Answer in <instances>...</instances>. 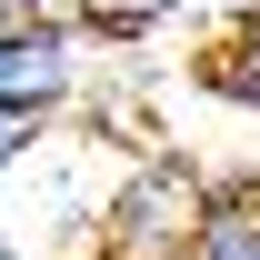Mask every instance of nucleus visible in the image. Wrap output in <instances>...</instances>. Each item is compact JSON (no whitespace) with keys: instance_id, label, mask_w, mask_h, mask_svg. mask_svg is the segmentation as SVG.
I'll list each match as a JSON object with an SVG mask.
<instances>
[{"instance_id":"f257e3e1","label":"nucleus","mask_w":260,"mask_h":260,"mask_svg":"<svg viewBox=\"0 0 260 260\" xmlns=\"http://www.w3.org/2000/svg\"><path fill=\"white\" fill-rule=\"evenodd\" d=\"M190 210H200V180L180 160H150V170H130L120 200H110V220H100V260H170L180 240H190Z\"/></svg>"},{"instance_id":"f03ea898","label":"nucleus","mask_w":260,"mask_h":260,"mask_svg":"<svg viewBox=\"0 0 260 260\" xmlns=\"http://www.w3.org/2000/svg\"><path fill=\"white\" fill-rule=\"evenodd\" d=\"M70 100H80V30L70 20H30V30L0 40V110L60 120Z\"/></svg>"},{"instance_id":"7ed1b4c3","label":"nucleus","mask_w":260,"mask_h":260,"mask_svg":"<svg viewBox=\"0 0 260 260\" xmlns=\"http://www.w3.org/2000/svg\"><path fill=\"white\" fill-rule=\"evenodd\" d=\"M170 260H260V190H200L190 240Z\"/></svg>"},{"instance_id":"20e7f679","label":"nucleus","mask_w":260,"mask_h":260,"mask_svg":"<svg viewBox=\"0 0 260 260\" xmlns=\"http://www.w3.org/2000/svg\"><path fill=\"white\" fill-rule=\"evenodd\" d=\"M210 90L220 100H240V110H260V0L230 20V40L210 50Z\"/></svg>"},{"instance_id":"39448f33","label":"nucleus","mask_w":260,"mask_h":260,"mask_svg":"<svg viewBox=\"0 0 260 260\" xmlns=\"http://www.w3.org/2000/svg\"><path fill=\"white\" fill-rule=\"evenodd\" d=\"M40 140H50V120H20V110H0V190H10V180L40 160Z\"/></svg>"},{"instance_id":"423d86ee","label":"nucleus","mask_w":260,"mask_h":260,"mask_svg":"<svg viewBox=\"0 0 260 260\" xmlns=\"http://www.w3.org/2000/svg\"><path fill=\"white\" fill-rule=\"evenodd\" d=\"M30 20H60V10H50V0H0V40H10V30H30Z\"/></svg>"}]
</instances>
